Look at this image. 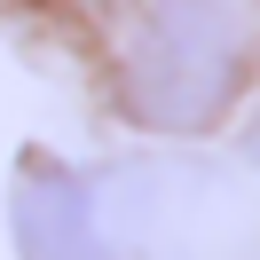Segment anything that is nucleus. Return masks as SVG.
I'll use <instances>...</instances> for the list:
<instances>
[{
    "label": "nucleus",
    "instance_id": "7ed1b4c3",
    "mask_svg": "<svg viewBox=\"0 0 260 260\" xmlns=\"http://www.w3.org/2000/svg\"><path fill=\"white\" fill-rule=\"evenodd\" d=\"M244 158H252V166H260V126H252V142H244Z\"/></svg>",
    "mask_w": 260,
    "mask_h": 260
},
{
    "label": "nucleus",
    "instance_id": "f257e3e1",
    "mask_svg": "<svg viewBox=\"0 0 260 260\" xmlns=\"http://www.w3.org/2000/svg\"><path fill=\"white\" fill-rule=\"evenodd\" d=\"M260 63V0H134L111 48V103L150 134H205Z\"/></svg>",
    "mask_w": 260,
    "mask_h": 260
},
{
    "label": "nucleus",
    "instance_id": "f03ea898",
    "mask_svg": "<svg viewBox=\"0 0 260 260\" xmlns=\"http://www.w3.org/2000/svg\"><path fill=\"white\" fill-rule=\"evenodd\" d=\"M8 237H16V260H111L95 189H87L71 166H55V158H24L16 166Z\"/></svg>",
    "mask_w": 260,
    "mask_h": 260
}]
</instances>
